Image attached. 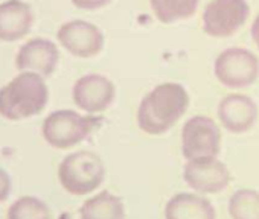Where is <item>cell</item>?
I'll use <instances>...</instances> for the list:
<instances>
[{
    "instance_id": "1",
    "label": "cell",
    "mask_w": 259,
    "mask_h": 219,
    "mask_svg": "<svg viewBox=\"0 0 259 219\" xmlns=\"http://www.w3.org/2000/svg\"><path fill=\"white\" fill-rule=\"evenodd\" d=\"M188 106L189 93L182 84H159L141 100L138 125L150 136L165 134L185 116Z\"/></svg>"
},
{
    "instance_id": "2",
    "label": "cell",
    "mask_w": 259,
    "mask_h": 219,
    "mask_svg": "<svg viewBox=\"0 0 259 219\" xmlns=\"http://www.w3.org/2000/svg\"><path fill=\"white\" fill-rule=\"evenodd\" d=\"M49 102V88L41 75L20 72L0 88V116L25 121L40 115Z\"/></svg>"
},
{
    "instance_id": "3",
    "label": "cell",
    "mask_w": 259,
    "mask_h": 219,
    "mask_svg": "<svg viewBox=\"0 0 259 219\" xmlns=\"http://www.w3.org/2000/svg\"><path fill=\"white\" fill-rule=\"evenodd\" d=\"M99 125L93 115H81L75 110H57L51 113L43 125V139L55 149H69L84 142Z\"/></svg>"
},
{
    "instance_id": "4",
    "label": "cell",
    "mask_w": 259,
    "mask_h": 219,
    "mask_svg": "<svg viewBox=\"0 0 259 219\" xmlns=\"http://www.w3.org/2000/svg\"><path fill=\"white\" fill-rule=\"evenodd\" d=\"M105 177V168L99 155L90 151L69 154L58 168V180L66 192L82 196L95 192Z\"/></svg>"
},
{
    "instance_id": "5",
    "label": "cell",
    "mask_w": 259,
    "mask_h": 219,
    "mask_svg": "<svg viewBox=\"0 0 259 219\" xmlns=\"http://www.w3.org/2000/svg\"><path fill=\"white\" fill-rule=\"evenodd\" d=\"M213 73L227 88H247L259 78V60L248 49L229 47L217 57Z\"/></svg>"
},
{
    "instance_id": "6",
    "label": "cell",
    "mask_w": 259,
    "mask_h": 219,
    "mask_svg": "<svg viewBox=\"0 0 259 219\" xmlns=\"http://www.w3.org/2000/svg\"><path fill=\"white\" fill-rule=\"evenodd\" d=\"M248 16L247 0H212L201 16L203 31L213 38H227L245 25Z\"/></svg>"
},
{
    "instance_id": "7",
    "label": "cell",
    "mask_w": 259,
    "mask_h": 219,
    "mask_svg": "<svg viewBox=\"0 0 259 219\" xmlns=\"http://www.w3.org/2000/svg\"><path fill=\"white\" fill-rule=\"evenodd\" d=\"M221 131L217 122L206 116L191 118L182 128V154L186 160L218 157Z\"/></svg>"
},
{
    "instance_id": "8",
    "label": "cell",
    "mask_w": 259,
    "mask_h": 219,
    "mask_svg": "<svg viewBox=\"0 0 259 219\" xmlns=\"http://www.w3.org/2000/svg\"><path fill=\"white\" fill-rule=\"evenodd\" d=\"M60 46L76 58H93L104 49V34L85 20H70L57 31Z\"/></svg>"
},
{
    "instance_id": "9",
    "label": "cell",
    "mask_w": 259,
    "mask_h": 219,
    "mask_svg": "<svg viewBox=\"0 0 259 219\" xmlns=\"http://www.w3.org/2000/svg\"><path fill=\"white\" fill-rule=\"evenodd\" d=\"M114 84L104 75L89 73L76 79L72 88L75 105L87 115L102 113L114 100Z\"/></svg>"
},
{
    "instance_id": "10",
    "label": "cell",
    "mask_w": 259,
    "mask_h": 219,
    "mask_svg": "<svg viewBox=\"0 0 259 219\" xmlns=\"http://www.w3.org/2000/svg\"><path fill=\"white\" fill-rule=\"evenodd\" d=\"M183 178L186 184L197 193L207 195L224 190L229 186L232 175L221 160L212 157L188 160L183 169Z\"/></svg>"
},
{
    "instance_id": "11",
    "label": "cell",
    "mask_w": 259,
    "mask_h": 219,
    "mask_svg": "<svg viewBox=\"0 0 259 219\" xmlns=\"http://www.w3.org/2000/svg\"><path fill=\"white\" fill-rule=\"evenodd\" d=\"M14 61L19 72H34L48 78L58 66L60 49L48 38H31L20 46Z\"/></svg>"
},
{
    "instance_id": "12",
    "label": "cell",
    "mask_w": 259,
    "mask_h": 219,
    "mask_svg": "<svg viewBox=\"0 0 259 219\" xmlns=\"http://www.w3.org/2000/svg\"><path fill=\"white\" fill-rule=\"evenodd\" d=\"M217 115L221 125L227 131L233 134H242L254 125L259 112L256 102L250 96L233 93L221 99Z\"/></svg>"
},
{
    "instance_id": "13",
    "label": "cell",
    "mask_w": 259,
    "mask_h": 219,
    "mask_svg": "<svg viewBox=\"0 0 259 219\" xmlns=\"http://www.w3.org/2000/svg\"><path fill=\"white\" fill-rule=\"evenodd\" d=\"M35 16L29 4L23 0H5L0 4V41L16 43L29 35Z\"/></svg>"
},
{
    "instance_id": "14",
    "label": "cell",
    "mask_w": 259,
    "mask_h": 219,
    "mask_svg": "<svg viewBox=\"0 0 259 219\" xmlns=\"http://www.w3.org/2000/svg\"><path fill=\"white\" fill-rule=\"evenodd\" d=\"M165 219H217V211L207 198L182 192L166 202Z\"/></svg>"
},
{
    "instance_id": "15",
    "label": "cell",
    "mask_w": 259,
    "mask_h": 219,
    "mask_svg": "<svg viewBox=\"0 0 259 219\" xmlns=\"http://www.w3.org/2000/svg\"><path fill=\"white\" fill-rule=\"evenodd\" d=\"M79 217L81 219H123L125 205L117 195L104 190L89 198L82 204L79 210Z\"/></svg>"
},
{
    "instance_id": "16",
    "label": "cell",
    "mask_w": 259,
    "mask_h": 219,
    "mask_svg": "<svg viewBox=\"0 0 259 219\" xmlns=\"http://www.w3.org/2000/svg\"><path fill=\"white\" fill-rule=\"evenodd\" d=\"M156 19L165 25L191 19L198 8L200 0H150Z\"/></svg>"
},
{
    "instance_id": "17",
    "label": "cell",
    "mask_w": 259,
    "mask_h": 219,
    "mask_svg": "<svg viewBox=\"0 0 259 219\" xmlns=\"http://www.w3.org/2000/svg\"><path fill=\"white\" fill-rule=\"evenodd\" d=\"M229 214L232 219H259V192L236 190L229 199Z\"/></svg>"
},
{
    "instance_id": "18",
    "label": "cell",
    "mask_w": 259,
    "mask_h": 219,
    "mask_svg": "<svg viewBox=\"0 0 259 219\" xmlns=\"http://www.w3.org/2000/svg\"><path fill=\"white\" fill-rule=\"evenodd\" d=\"M7 216L8 219H52L48 204L35 196H22L16 199Z\"/></svg>"
},
{
    "instance_id": "19",
    "label": "cell",
    "mask_w": 259,
    "mask_h": 219,
    "mask_svg": "<svg viewBox=\"0 0 259 219\" xmlns=\"http://www.w3.org/2000/svg\"><path fill=\"white\" fill-rule=\"evenodd\" d=\"M72 5L76 7L78 10H85V11H95L107 7L111 0H70Z\"/></svg>"
},
{
    "instance_id": "20",
    "label": "cell",
    "mask_w": 259,
    "mask_h": 219,
    "mask_svg": "<svg viewBox=\"0 0 259 219\" xmlns=\"http://www.w3.org/2000/svg\"><path fill=\"white\" fill-rule=\"evenodd\" d=\"M11 187H13L11 177L8 175V172L5 169L0 168V202H4L10 196Z\"/></svg>"
},
{
    "instance_id": "21",
    "label": "cell",
    "mask_w": 259,
    "mask_h": 219,
    "mask_svg": "<svg viewBox=\"0 0 259 219\" xmlns=\"http://www.w3.org/2000/svg\"><path fill=\"white\" fill-rule=\"evenodd\" d=\"M250 34H251V40H253V43L256 44V47H257V50H259V16L253 20V25H251Z\"/></svg>"
}]
</instances>
